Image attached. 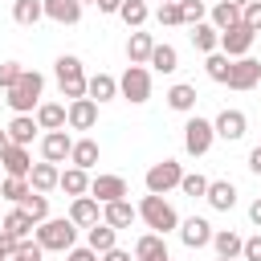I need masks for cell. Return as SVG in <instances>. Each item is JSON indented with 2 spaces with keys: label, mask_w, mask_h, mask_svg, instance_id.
I'll return each mask as SVG.
<instances>
[{
  "label": "cell",
  "mask_w": 261,
  "mask_h": 261,
  "mask_svg": "<svg viewBox=\"0 0 261 261\" xmlns=\"http://www.w3.org/2000/svg\"><path fill=\"white\" fill-rule=\"evenodd\" d=\"M33 237L41 241L45 253H65V249H73V241H77V224H73L69 216H45V220L33 228Z\"/></svg>",
  "instance_id": "cell-1"
},
{
  "label": "cell",
  "mask_w": 261,
  "mask_h": 261,
  "mask_svg": "<svg viewBox=\"0 0 261 261\" xmlns=\"http://www.w3.org/2000/svg\"><path fill=\"white\" fill-rule=\"evenodd\" d=\"M41 94H45V77H41L37 69H20L16 86H12V90H4V102H8L16 114H33V110H37V102H41Z\"/></svg>",
  "instance_id": "cell-2"
},
{
  "label": "cell",
  "mask_w": 261,
  "mask_h": 261,
  "mask_svg": "<svg viewBox=\"0 0 261 261\" xmlns=\"http://www.w3.org/2000/svg\"><path fill=\"white\" fill-rule=\"evenodd\" d=\"M135 212H139V220H143L151 232H163V237H167V232H175V228H179V212H175L163 196H155V192H147V196L139 200V208H135Z\"/></svg>",
  "instance_id": "cell-3"
},
{
  "label": "cell",
  "mask_w": 261,
  "mask_h": 261,
  "mask_svg": "<svg viewBox=\"0 0 261 261\" xmlns=\"http://www.w3.org/2000/svg\"><path fill=\"white\" fill-rule=\"evenodd\" d=\"M53 73H57V86H61V98H86V65H82V57H73V53H61L57 61H53Z\"/></svg>",
  "instance_id": "cell-4"
},
{
  "label": "cell",
  "mask_w": 261,
  "mask_h": 261,
  "mask_svg": "<svg viewBox=\"0 0 261 261\" xmlns=\"http://www.w3.org/2000/svg\"><path fill=\"white\" fill-rule=\"evenodd\" d=\"M118 98H126L130 106H143L151 98V69L147 65H126L118 77Z\"/></svg>",
  "instance_id": "cell-5"
},
{
  "label": "cell",
  "mask_w": 261,
  "mask_h": 261,
  "mask_svg": "<svg viewBox=\"0 0 261 261\" xmlns=\"http://www.w3.org/2000/svg\"><path fill=\"white\" fill-rule=\"evenodd\" d=\"M212 143H216L212 118H200V114L192 110V114H188V122H184V151H188V155H208V151H212Z\"/></svg>",
  "instance_id": "cell-6"
},
{
  "label": "cell",
  "mask_w": 261,
  "mask_h": 261,
  "mask_svg": "<svg viewBox=\"0 0 261 261\" xmlns=\"http://www.w3.org/2000/svg\"><path fill=\"white\" fill-rule=\"evenodd\" d=\"M179 175H184V167H179L175 159H159V163H151V167H147L143 184H147V192H155V196H167L171 188H179Z\"/></svg>",
  "instance_id": "cell-7"
},
{
  "label": "cell",
  "mask_w": 261,
  "mask_h": 261,
  "mask_svg": "<svg viewBox=\"0 0 261 261\" xmlns=\"http://www.w3.org/2000/svg\"><path fill=\"white\" fill-rule=\"evenodd\" d=\"M261 82V61H253L249 53L245 57H232V69H228V90H257Z\"/></svg>",
  "instance_id": "cell-8"
},
{
  "label": "cell",
  "mask_w": 261,
  "mask_h": 261,
  "mask_svg": "<svg viewBox=\"0 0 261 261\" xmlns=\"http://www.w3.org/2000/svg\"><path fill=\"white\" fill-rule=\"evenodd\" d=\"M65 126L69 130H94L98 126V102L94 98H73L65 106Z\"/></svg>",
  "instance_id": "cell-9"
},
{
  "label": "cell",
  "mask_w": 261,
  "mask_h": 261,
  "mask_svg": "<svg viewBox=\"0 0 261 261\" xmlns=\"http://www.w3.org/2000/svg\"><path fill=\"white\" fill-rule=\"evenodd\" d=\"M212 130H216V139H224V143H237V139H245V130H249V118H245V110H220L216 118H212Z\"/></svg>",
  "instance_id": "cell-10"
},
{
  "label": "cell",
  "mask_w": 261,
  "mask_h": 261,
  "mask_svg": "<svg viewBox=\"0 0 261 261\" xmlns=\"http://www.w3.org/2000/svg\"><path fill=\"white\" fill-rule=\"evenodd\" d=\"M253 41H257V33H253V29L232 24V29H224V33H220V53H224V57H245V53L253 49Z\"/></svg>",
  "instance_id": "cell-11"
},
{
  "label": "cell",
  "mask_w": 261,
  "mask_h": 261,
  "mask_svg": "<svg viewBox=\"0 0 261 261\" xmlns=\"http://www.w3.org/2000/svg\"><path fill=\"white\" fill-rule=\"evenodd\" d=\"M90 196H94L98 204H110V200L130 196V188H126L122 175H94V179H90Z\"/></svg>",
  "instance_id": "cell-12"
},
{
  "label": "cell",
  "mask_w": 261,
  "mask_h": 261,
  "mask_svg": "<svg viewBox=\"0 0 261 261\" xmlns=\"http://www.w3.org/2000/svg\"><path fill=\"white\" fill-rule=\"evenodd\" d=\"M179 241H184V249H204L208 241H212V224L204 220V216H188V220H179Z\"/></svg>",
  "instance_id": "cell-13"
},
{
  "label": "cell",
  "mask_w": 261,
  "mask_h": 261,
  "mask_svg": "<svg viewBox=\"0 0 261 261\" xmlns=\"http://www.w3.org/2000/svg\"><path fill=\"white\" fill-rule=\"evenodd\" d=\"M69 147H73V139L65 135V126L41 135V159H49V163H65L69 159Z\"/></svg>",
  "instance_id": "cell-14"
},
{
  "label": "cell",
  "mask_w": 261,
  "mask_h": 261,
  "mask_svg": "<svg viewBox=\"0 0 261 261\" xmlns=\"http://www.w3.org/2000/svg\"><path fill=\"white\" fill-rule=\"evenodd\" d=\"M0 167H4V175H24V179H29V171H33V155H29V147L8 143V147L0 151Z\"/></svg>",
  "instance_id": "cell-15"
},
{
  "label": "cell",
  "mask_w": 261,
  "mask_h": 261,
  "mask_svg": "<svg viewBox=\"0 0 261 261\" xmlns=\"http://www.w3.org/2000/svg\"><path fill=\"white\" fill-rule=\"evenodd\" d=\"M204 200H208L212 212H228V208L237 204V184H232V179H208Z\"/></svg>",
  "instance_id": "cell-16"
},
{
  "label": "cell",
  "mask_w": 261,
  "mask_h": 261,
  "mask_svg": "<svg viewBox=\"0 0 261 261\" xmlns=\"http://www.w3.org/2000/svg\"><path fill=\"white\" fill-rule=\"evenodd\" d=\"M69 220L77 224V228H90V224H98L102 220V204L86 192V196H73V204H69Z\"/></svg>",
  "instance_id": "cell-17"
},
{
  "label": "cell",
  "mask_w": 261,
  "mask_h": 261,
  "mask_svg": "<svg viewBox=\"0 0 261 261\" xmlns=\"http://www.w3.org/2000/svg\"><path fill=\"white\" fill-rule=\"evenodd\" d=\"M33 228H37V224H33V216H29L20 204H12V208L4 212V220H0V232H4V237H12V241L33 237Z\"/></svg>",
  "instance_id": "cell-18"
},
{
  "label": "cell",
  "mask_w": 261,
  "mask_h": 261,
  "mask_svg": "<svg viewBox=\"0 0 261 261\" xmlns=\"http://www.w3.org/2000/svg\"><path fill=\"white\" fill-rule=\"evenodd\" d=\"M102 220H106L110 228H130V224L139 220V212H135V204L122 196V200H110V204H102Z\"/></svg>",
  "instance_id": "cell-19"
},
{
  "label": "cell",
  "mask_w": 261,
  "mask_h": 261,
  "mask_svg": "<svg viewBox=\"0 0 261 261\" xmlns=\"http://www.w3.org/2000/svg\"><path fill=\"white\" fill-rule=\"evenodd\" d=\"M41 8H45V16L53 24H77L86 4H77V0H41Z\"/></svg>",
  "instance_id": "cell-20"
},
{
  "label": "cell",
  "mask_w": 261,
  "mask_h": 261,
  "mask_svg": "<svg viewBox=\"0 0 261 261\" xmlns=\"http://www.w3.org/2000/svg\"><path fill=\"white\" fill-rule=\"evenodd\" d=\"M57 179H61V167H57V163H49V159L33 163V171H29V188H33V192H45V196L57 188Z\"/></svg>",
  "instance_id": "cell-21"
},
{
  "label": "cell",
  "mask_w": 261,
  "mask_h": 261,
  "mask_svg": "<svg viewBox=\"0 0 261 261\" xmlns=\"http://www.w3.org/2000/svg\"><path fill=\"white\" fill-rule=\"evenodd\" d=\"M167 257V237L163 232H143L135 241V261H159Z\"/></svg>",
  "instance_id": "cell-22"
},
{
  "label": "cell",
  "mask_w": 261,
  "mask_h": 261,
  "mask_svg": "<svg viewBox=\"0 0 261 261\" xmlns=\"http://www.w3.org/2000/svg\"><path fill=\"white\" fill-rule=\"evenodd\" d=\"M208 24L224 33V29L241 24V8H237V4H228V0H212V4H208Z\"/></svg>",
  "instance_id": "cell-23"
},
{
  "label": "cell",
  "mask_w": 261,
  "mask_h": 261,
  "mask_svg": "<svg viewBox=\"0 0 261 261\" xmlns=\"http://www.w3.org/2000/svg\"><path fill=\"white\" fill-rule=\"evenodd\" d=\"M151 49H155V37H151V33L135 29V33L126 37V61H130V65H147Z\"/></svg>",
  "instance_id": "cell-24"
},
{
  "label": "cell",
  "mask_w": 261,
  "mask_h": 261,
  "mask_svg": "<svg viewBox=\"0 0 261 261\" xmlns=\"http://www.w3.org/2000/svg\"><path fill=\"white\" fill-rule=\"evenodd\" d=\"M147 65H151L155 73H175V69H179V53H175V45H167V41H155V49H151Z\"/></svg>",
  "instance_id": "cell-25"
},
{
  "label": "cell",
  "mask_w": 261,
  "mask_h": 261,
  "mask_svg": "<svg viewBox=\"0 0 261 261\" xmlns=\"http://www.w3.org/2000/svg\"><path fill=\"white\" fill-rule=\"evenodd\" d=\"M86 98H94L98 106L110 102V98H118V77H110V73H94V77H86Z\"/></svg>",
  "instance_id": "cell-26"
},
{
  "label": "cell",
  "mask_w": 261,
  "mask_h": 261,
  "mask_svg": "<svg viewBox=\"0 0 261 261\" xmlns=\"http://www.w3.org/2000/svg\"><path fill=\"white\" fill-rule=\"evenodd\" d=\"M163 98H167V106H171L175 114H192V110H196V98H200V94H196V86H188V82H175V86H171V90H167Z\"/></svg>",
  "instance_id": "cell-27"
},
{
  "label": "cell",
  "mask_w": 261,
  "mask_h": 261,
  "mask_svg": "<svg viewBox=\"0 0 261 261\" xmlns=\"http://www.w3.org/2000/svg\"><path fill=\"white\" fill-rule=\"evenodd\" d=\"M33 118H37L41 130H61V126H65V106H61V102H37Z\"/></svg>",
  "instance_id": "cell-28"
},
{
  "label": "cell",
  "mask_w": 261,
  "mask_h": 261,
  "mask_svg": "<svg viewBox=\"0 0 261 261\" xmlns=\"http://www.w3.org/2000/svg\"><path fill=\"white\" fill-rule=\"evenodd\" d=\"M4 130H8V143L29 147V143H33V135H37L41 126H37V118H33V114H12V122H8Z\"/></svg>",
  "instance_id": "cell-29"
},
{
  "label": "cell",
  "mask_w": 261,
  "mask_h": 261,
  "mask_svg": "<svg viewBox=\"0 0 261 261\" xmlns=\"http://www.w3.org/2000/svg\"><path fill=\"white\" fill-rule=\"evenodd\" d=\"M98 155H102V147H98L94 139H73V147H69V163L82 167V171H90V167L98 163Z\"/></svg>",
  "instance_id": "cell-30"
},
{
  "label": "cell",
  "mask_w": 261,
  "mask_h": 261,
  "mask_svg": "<svg viewBox=\"0 0 261 261\" xmlns=\"http://www.w3.org/2000/svg\"><path fill=\"white\" fill-rule=\"evenodd\" d=\"M86 245H90L94 253H106V249H114V245H118V228H110L106 220H98V224H90V228H86Z\"/></svg>",
  "instance_id": "cell-31"
},
{
  "label": "cell",
  "mask_w": 261,
  "mask_h": 261,
  "mask_svg": "<svg viewBox=\"0 0 261 261\" xmlns=\"http://www.w3.org/2000/svg\"><path fill=\"white\" fill-rule=\"evenodd\" d=\"M57 188H61L65 196H86V192H90V171H82V167H73V163H69V167L61 171Z\"/></svg>",
  "instance_id": "cell-32"
},
{
  "label": "cell",
  "mask_w": 261,
  "mask_h": 261,
  "mask_svg": "<svg viewBox=\"0 0 261 261\" xmlns=\"http://www.w3.org/2000/svg\"><path fill=\"white\" fill-rule=\"evenodd\" d=\"M188 37H192V45H196L200 53H216V49H220V29H212L208 20L192 24V33H188Z\"/></svg>",
  "instance_id": "cell-33"
},
{
  "label": "cell",
  "mask_w": 261,
  "mask_h": 261,
  "mask_svg": "<svg viewBox=\"0 0 261 261\" xmlns=\"http://www.w3.org/2000/svg\"><path fill=\"white\" fill-rule=\"evenodd\" d=\"M212 249H216V257H241V237L232 232V228H212V241H208Z\"/></svg>",
  "instance_id": "cell-34"
},
{
  "label": "cell",
  "mask_w": 261,
  "mask_h": 261,
  "mask_svg": "<svg viewBox=\"0 0 261 261\" xmlns=\"http://www.w3.org/2000/svg\"><path fill=\"white\" fill-rule=\"evenodd\" d=\"M114 16H122L126 29H143L147 16H151V8H147V0H122V8H118Z\"/></svg>",
  "instance_id": "cell-35"
},
{
  "label": "cell",
  "mask_w": 261,
  "mask_h": 261,
  "mask_svg": "<svg viewBox=\"0 0 261 261\" xmlns=\"http://www.w3.org/2000/svg\"><path fill=\"white\" fill-rule=\"evenodd\" d=\"M45 16V8H41V0H12V20L20 24V29H33L37 20Z\"/></svg>",
  "instance_id": "cell-36"
},
{
  "label": "cell",
  "mask_w": 261,
  "mask_h": 261,
  "mask_svg": "<svg viewBox=\"0 0 261 261\" xmlns=\"http://www.w3.org/2000/svg\"><path fill=\"white\" fill-rule=\"evenodd\" d=\"M228 69H232V57H224L220 49H216V53H204V73H208L212 82L224 86V82H228Z\"/></svg>",
  "instance_id": "cell-37"
},
{
  "label": "cell",
  "mask_w": 261,
  "mask_h": 261,
  "mask_svg": "<svg viewBox=\"0 0 261 261\" xmlns=\"http://www.w3.org/2000/svg\"><path fill=\"white\" fill-rule=\"evenodd\" d=\"M24 196H29V179H24V175H4V179H0V200L20 204Z\"/></svg>",
  "instance_id": "cell-38"
},
{
  "label": "cell",
  "mask_w": 261,
  "mask_h": 261,
  "mask_svg": "<svg viewBox=\"0 0 261 261\" xmlns=\"http://www.w3.org/2000/svg\"><path fill=\"white\" fill-rule=\"evenodd\" d=\"M20 208H24L29 216H33V224H41V220L49 216V196H45V192H33V188H29V196L20 200Z\"/></svg>",
  "instance_id": "cell-39"
},
{
  "label": "cell",
  "mask_w": 261,
  "mask_h": 261,
  "mask_svg": "<svg viewBox=\"0 0 261 261\" xmlns=\"http://www.w3.org/2000/svg\"><path fill=\"white\" fill-rule=\"evenodd\" d=\"M179 192H184V196H192V200H204L208 179H204L200 171H184V175H179Z\"/></svg>",
  "instance_id": "cell-40"
},
{
  "label": "cell",
  "mask_w": 261,
  "mask_h": 261,
  "mask_svg": "<svg viewBox=\"0 0 261 261\" xmlns=\"http://www.w3.org/2000/svg\"><path fill=\"white\" fill-rule=\"evenodd\" d=\"M208 16V0H179V20L192 29V24H200Z\"/></svg>",
  "instance_id": "cell-41"
},
{
  "label": "cell",
  "mask_w": 261,
  "mask_h": 261,
  "mask_svg": "<svg viewBox=\"0 0 261 261\" xmlns=\"http://www.w3.org/2000/svg\"><path fill=\"white\" fill-rule=\"evenodd\" d=\"M12 257H20V261H41V257H45V249H41V241H37V237H20Z\"/></svg>",
  "instance_id": "cell-42"
},
{
  "label": "cell",
  "mask_w": 261,
  "mask_h": 261,
  "mask_svg": "<svg viewBox=\"0 0 261 261\" xmlns=\"http://www.w3.org/2000/svg\"><path fill=\"white\" fill-rule=\"evenodd\" d=\"M241 24H245V29H253V33H261V0L241 4Z\"/></svg>",
  "instance_id": "cell-43"
},
{
  "label": "cell",
  "mask_w": 261,
  "mask_h": 261,
  "mask_svg": "<svg viewBox=\"0 0 261 261\" xmlns=\"http://www.w3.org/2000/svg\"><path fill=\"white\" fill-rule=\"evenodd\" d=\"M20 61H0V90H12L16 86V77H20Z\"/></svg>",
  "instance_id": "cell-44"
},
{
  "label": "cell",
  "mask_w": 261,
  "mask_h": 261,
  "mask_svg": "<svg viewBox=\"0 0 261 261\" xmlns=\"http://www.w3.org/2000/svg\"><path fill=\"white\" fill-rule=\"evenodd\" d=\"M155 20H159V24H167V29L184 24V20H179V4H159V8H155Z\"/></svg>",
  "instance_id": "cell-45"
},
{
  "label": "cell",
  "mask_w": 261,
  "mask_h": 261,
  "mask_svg": "<svg viewBox=\"0 0 261 261\" xmlns=\"http://www.w3.org/2000/svg\"><path fill=\"white\" fill-rule=\"evenodd\" d=\"M241 261H261V232L241 245Z\"/></svg>",
  "instance_id": "cell-46"
},
{
  "label": "cell",
  "mask_w": 261,
  "mask_h": 261,
  "mask_svg": "<svg viewBox=\"0 0 261 261\" xmlns=\"http://www.w3.org/2000/svg\"><path fill=\"white\" fill-rule=\"evenodd\" d=\"M65 261H98V253L90 245H73V249H65Z\"/></svg>",
  "instance_id": "cell-47"
},
{
  "label": "cell",
  "mask_w": 261,
  "mask_h": 261,
  "mask_svg": "<svg viewBox=\"0 0 261 261\" xmlns=\"http://www.w3.org/2000/svg\"><path fill=\"white\" fill-rule=\"evenodd\" d=\"M12 253H16V241L0 232V261H12Z\"/></svg>",
  "instance_id": "cell-48"
},
{
  "label": "cell",
  "mask_w": 261,
  "mask_h": 261,
  "mask_svg": "<svg viewBox=\"0 0 261 261\" xmlns=\"http://www.w3.org/2000/svg\"><path fill=\"white\" fill-rule=\"evenodd\" d=\"M98 257H102V261H130V253H126V249H118V245H114V249H106V253H98Z\"/></svg>",
  "instance_id": "cell-49"
},
{
  "label": "cell",
  "mask_w": 261,
  "mask_h": 261,
  "mask_svg": "<svg viewBox=\"0 0 261 261\" xmlns=\"http://www.w3.org/2000/svg\"><path fill=\"white\" fill-rule=\"evenodd\" d=\"M249 171H253V175H261V143L249 151Z\"/></svg>",
  "instance_id": "cell-50"
},
{
  "label": "cell",
  "mask_w": 261,
  "mask_h": 261,
  "mask_svg": "<svg viewBox=\"0 0 261 261\" xmlns=\"http://www.w3.org/2000/svg\"><path fill=\"white\" fill-rule=\"evenodd\" d=\"M98 4V12H106V16H114L118 8H122V0H94Z\"/></svg>",
  "instance_id": "cell-51"
},
{
  "label": "cell",
  "mask_w": 261,
  "mask_h": 261,
  "mask_svg": "<svg viewBox=\"0 0 261 261\" xmlns=\"http://www.w3.org/2000/svg\"><path fill=\"white\" fill-rule=\"evenodd\" d=\"M249 220H253V224H257V228H261V196H257V200H253V204H249Z\"/></svg>",
  "instance_id": "cell-52"
},
{
  "label": "cell",
  "mask_w": 261,
  "mask_h": 261,
  "mask_svg": "<svg viewBox=\"0 0 261 261\" xmlns=\"http://www.w3.org/2000/svg\"><path fill=\"white\" fill-rule=\"evenodd\" d=\"M4 147H8V130L0 126V151H4Z\"/></svg>",
  "instance_id": "cell-53"
},
{
  "label": "cell",
  "mask_w": 261,
  "mask_h": 261,
  "mask_svg": "<svg viewBox=\"0 0 261 261\" xmlns=\"http://www.w3.org/2000/svg\"><path fill=\"white\" fill-rule=\"evenodd\" d=\"M228 4H237V8H241V4H249V0H228Z\"/></svg>",
  "instance_id": "cell-54"
},
{
  "label": "cell",
  "mask_w": 261,
  "mask_h": 261,
  "mask_svg": "<svg viewBox=\"0 0 261 261\" xmlns=\"http://www.w3.org/2000/svg\"><path fill=\"white\" fill-rule=\"evenodd\" d=\"M216 261H237V257H216Z\"/></svg>",
  "instance_id": "cell-55"
},
{
  "label": "cell",
  "mask_w": 261,
  "mask_h": 261,
  "mask_svg": "<svg viewBox=\"0 0 261 261\" xmlns=\"http://www.w3.org/2000/svg\"><path fill=\"white\" fill-rule=\"evenodd\" d=\"M159 4H179V0H159Z\"/></svg>",
  "instance_id": "cell-56"
},
{
  "label": "cell",
  "mask_w": 261,
  "mask_h": 261,
  "mask_svg": "<svg viewBox=\"0 0 261 261\" xmlns=\"http://www.w3.org/2000/svg\"><path fill=\"white\" fill-rule=\"evenodd\" d=\"M77 4H94V0H77Z\"/></svg>",
  "instance_id": "cell-57"
},
{
  "label": "cell",
  "mask_w": 261,
  "mask_h": 261,
  "mask_svg": "<svg viewBox=\"0 0 261 261\" xmlns=\"http://www.w3.org/2000/svg\"><path fill=\"white\" fill-rule=\"evenodd\" d=\"M159 261H171V257H159Z\"/></svg>",
  "instance_id": "cell-58"
},
{
  "label": "cell",
  "mask_w": 261,
  "mask_h": 261,
  "mask_svg": "<svg viewBox=\"0 0 261 261\" xmlns=\"http://www.w3.org/2000/svg\"><path fill=\"white\" fill-rule=\"evenodd\" d=\"M257 90H261V82H257Z\"/></svg>",
  "instance_id": "cell-59"
},
{
  "label": "cell",
  "mask_w": 261,
  "mask_h": 261,
  "mask_svg": "<svg viewBox=\"0 0 261 261\" xmlns=\"http://www.w3.org/2000/svg\"><path fill=\"white\" fill-rule=\"evenodd\" d=\"M12 261H20V257H12Z\"/></svg>",
  "instance_id": "cell-60"
}]
</instances>
